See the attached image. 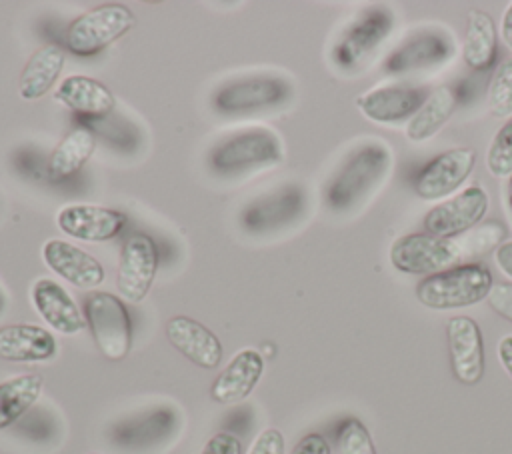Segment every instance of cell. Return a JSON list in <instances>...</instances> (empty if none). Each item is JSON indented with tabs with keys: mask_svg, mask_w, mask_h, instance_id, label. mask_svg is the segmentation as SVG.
Masks as SVG:
<instances>
[{
	"mask_svg": "<svg viewBox=\"0 0 512 454\" xmlns=\"http://www.w3.org/2000/svg\"><path fill=\"white\" fill-rule=\"evenodd\" d=\"M452 374L458 382L474 386L484 376L482 332L470 316H452L446 324Z\"/></svg>",
	"mask_w": 512,
	"mask_h": 454,
	"instance_id": "4fadbf2b",
	"label": "cell"
},
{
	"mask_svg": "<svg viewBox=\"0 0 512 454\" xmlns=\"http://www.w3.org/2000/svg\"><path fill=\"white\" fill-rule=\"evenodd\" d=\"M506 206L512 216V176H508V182H506Z\"/></svg>",
	"mask_w": 512,
	"mask_h": 454,
	"instance_id": "f35d334b",
	"label": "cell"
},
{
	"mask_svg": "<svg viewBox=\"0 0 512 454\" xmlns=\"http://www.w3.org/2000/svg\"><path fill=\"white\" fill-rule=\"evenodd\" d=\"M486 300L496 314L512 322V284L510 282H494L490 286Z\"/></svg>",
	"mask_w": 512,
	"mask_h": 454,
	"instance_id": "1f68e13d",
	"label": "cell"
},
{
	"mask_svg": "<svg viewBox=\"0 0 512 454\" xmlns=\"http://www.w3.org/2000/svg\"><path fill=\"white\" fill-rule=\"evenodd\" d=\"M394 22L396 16L388 6L360 10L334 38L328 52L330 66L344 76L360 74L390 36Z\"/></svg>",
	"mask_w": 512,
	"mask_h": 454,
	"instance_id": "7a4b0ae2",
	"label": "cell"
},
{
	"mask_svg": "<svg viewBox=\"0 0 512 454\" xmlns=\"http://www.w3.org/2000/svg\"><path fill=\"white\" fill-rule=\"evenodd\" d=\"M464 62L474 70H484L496 56V26L488 12L470 10L462 46Z\"/></svg>",
	"mask_w": 512,
	"mask_h": 454,
	"instance_id": "4316f807",
	"label": "cell"
},
{
	"mask_svg": "<svg viewBox=\"0 0 512 454\" xmlns=\"http://www.w3.org/2000/svg\"><path fill=\"white\" fill-rule=\"evenodd\" d=\"M42 386L40 374H18L0 382V430L12 426L36 404Z\"/></svg>",
	"mask_w": 512,
	"mask_h": 454,
	"instance_id": "484cf974",
	"label": "cell"
},
{
	"mask_svg": "<svg viewBox=\"0 0 512 454\" xmlns=\"http://www.w3.org/2000/svg\"><path fill=\"white\" fill-rule=\"evenodd\" d=\"M96 138L88 128H74L68 132L60 144L52 150L48 158V174L52 180H66L74 176L92 156Z\"/></svg>",
	"mask_w": 512,
	"mask_h": 454,
	"instance_id": "d4e9b609",
	"label": "cell"
},
{
	"mask_svg": "<svg viewBox=\"0 0 512 454\" xmlns=\"http://www.w3.org/2000/svg\"><path fill=\"white\" fill-rule=\"evenodd\" d=\"M486 166L496 178L512 176V116L494 134L486 152Z\"/></svg>",
	"mask_w": 512,
	"mask_h": 454,
	"instance_id": "f1b7e54d",
	"label": "cell"
},
{
	"mask_svg": "<svg viewBox=\"0 0 512 454\" xmlns=\"http://www.w3.org/2000/svg\"><path fill=\"white\" fill-rule=\"evenodd\" d=\"M84 308L98 350L108 360H122L132 346V322L122 300L110 292H90Z\"/></svg>",
	"mask_w": 512,
	"mask_h": 454,
	"instance_id": "ba28073f",
	"label": "cell"
},
{
	"mask_svg": "<svg viewBox=\"0 0 512 454\" xmlns=\"http://www.w3.org/2000/svg\"><path fill=\"white\" fill-rule=\"evenodd\" d=\"M136 18L124 4H102L74 18L66 30V46L74 56L90 58L124 36Z\"/></svg>",
	"mask_w": 512,
	"mask_h": 454,
	"instance_id": "52a82bcc",
	"label": "cell"
},
{
	"mask_svg": "<svg viewBox=\"0 0 512 454\" xmlns=\"http://www.w3.org/2000/svg\"><path fill=\"white\" fill-rule=\"evenodd\" d=\"M54 98L82 116H106L116 104L114 94L102 82L82 74L64 78L56 88Z\"/></svg>",
	"mask_w": 512,
	"mask_h": 454,
	"instance_id": "7402d4cb",
	"label": "cell"
},
{
	"mask_svg": "<svg viewBox=\"0 0 512 454\" xmlns=\"http://www.w3.org/2000/svg\"><path fill=\"white\" fill-rule=\"evenodd\" d=\"M290 454H330V444L322 434H306L296 442Z\"/></svg>",
	"mask_w": 512,
	"mask_h": 454,
	"instance_id": "e575fe53",
	"label": "cell"
},
{
	"mask_svg": "<svg viewBox=\"0 0 512 454\" xmlns=\"http://www.w3.org/2000/svg\"><path fill=\"white\" fill-rule=\"evenodd\" d=\"M428 92L410 84H380L356 98L360 112L378 124L408 122L426 100Z\"/></svg>",
	"mask_w": 512,
	"mask_h": 454,
	"instance_id": "5bb4252c",
	"label": "cell"
},
{
	"mask_svg": "<svg viewBox=\"0 0 512 454\" xmlns=\"http://www.w3.org/2000/svg\"><path fill=\"white\" fill-rule=\"evenodd\" d=\"M66 54L58 44H46L32 54L20 74V96L24 100H36L44 96L60 76Z\"/></svg>",
	"mask_w": 512,
	"mask_h": 454,
	"instance_id": "603a6c76",
	"label": "cell"
},
{
	"mask_svg": "<svg viewBox=\"0 0 512 454\" xmlns=\"http://www.w3.org/2000/svg\"><path fill=\"white\" fill-rule=\"evenodd\" d=\"M494 258H496V264L502 270V274L512 280V240L500 244L494 252Z\"/></svg>",
	"mask_w": 512,
	"mask_h": 454,
	"instance_id": "d590c367",
	"label": "cell"
},
{
	"mask_svg": "<svg viewBox=\"0 0 512 454\" xmlns=\"http://www.w3.org/2000/svg\"><path fill=\"white\" fill-rule=\"evenodd\" d=\"M454 38L442 26H426L414 30L402 40L386 58L384 70L388 74H412L434 70L450 62L454 56Z\"/></svg>",
	"mask_w": 512,
	"mask_h": 454,
	"instance_id": "9c48e42d",
	"label": "cell"
},
{
	"mask_svg": "<svg viewBox=\"0 0 512 454\" xmlns=\"http://www.w3.org/2000/svg\"><path fill=\"white\" fill-rule=\"evenodd\" d=\"M476 152L472 148H452L428 162L416 182L414 190L422 200H440L452 194L472 172Z\"/></svg>",
	"mask_w": 512,
	"mask_h": 454,
	"instance_id": "9a60e30c",
	"label": "cell"
},
{
	"mask_svg": "<svg viewBox=\"0 0 512 454\" xmlns=\"http://www.w3.org/2000/svg\"><path fill=\"white\" fill-rule=\"evenodd\" d=\"M504 228L502 224L498 222H488V224H482L480 228L476 230H468L464 236V242H466V248H468V254L470 256H478V254H484L492 248H498L502 238H504Z\"/></svg>",
	"mask_w": 512,
	"mask_h": 454,
	"instance_id": "4dcf8cb0",
	"label": "cell"
},
{
	"mask_svg": "<svg viewBox=\"0 0 512 454\" xmlns=\"http://www.w3.org/2000/svg\"><path fill=\"white\" fill-rule=\"evenodd\" d=\"M58 228L82 242H104L116 238L126 226V214L98 204H70L56 214Z\"/></svg>",
	"mask_w": 512,
	"mask_h": 454,
	"instance_id": "2e32d148",
	"label": "cell"
},
{
	"mask_svg": "<svg viewBox=\"0 0 512 454\" xmlns=\"http://www.w3.org/2000/svg\"><path fill=\"white\" fill-rule=\"evenodd\" d=\"M488 202L486 190L472 184L448 200L432 206L424 216V230L442 238L466 234L484 218Z\"/></svg>",
	"mask_w": 512,
	"mask_h": 454,
	"instance_id": "30bf717a",
	"label": "cell"
},
{
	"mask_svg": "<svg viewBox=\"0 0 512 454\" xmlns=\"http://www.w3.org/2000/svg\"><path fill=\"white\" fill-rule=\"evenodd\" d=\"M264 372V358L254 348H244L232 356L210 388L212 400L218 404H236L256 388Z\"/></svg>",
	"mask_w": 512,
	"mask_h": 454,
	"instance_id": "ffe728a7",
	"label": "cell"
},
{
	"mask_svg": "<svg viewBox=\"0 0 512 454\" xmlns=\"http://www.w3.org/2000/svg\"><path fill=\"white\" fill-rule=\"evenodd\" d=\"M304 202L306 198L302 188L288 184L246 204L240 214V224L246 232L252 234L274 232L294 222L302 214Z\"/></svg>",
	"mask_w": 512,
	"mask_h": 454,
	"instance_id": "7c38bea8",
	"label": "cell"
},
{
	"mask_svg": "<svg viewBox=\"0 0 512 454\" xmlns=\"http://www.w3.org/2000/svg\"><path fill=\"white\" fill-rule=\"evenodd\" d=\"M32 304L42 320L60 334H78L86 320L70 294L52 278H38L30 290Z\"/></svg>",
	"mask_w": 512,
	"mask_h": 454,
	"instance_id": "d6986e66",
	"label": "cell"
},
{
	"mask_svg": "<svg viewBox=\"0 0 512 454\" xmlns=\"http://www.w3.org/2000/svg\"><path fill=\"white\" fill-rule=\"evenodd\" d=\"M42 260L52 272L76 288H96L104 280V268L94 256L58 238L44 242Z\"/></svg>",
	"mask_w": 512,
	"mask_h": 454,
	"instance_id": "e0dca14e",
	"label": "cell"
},
{
	"mask_svg": "<svg viewBox=\"0 0 512 454\" xmlns=\"http://www.w3.org/2000/svg\"><path fill=\"white\" fill-rule=\"evenodd\" d=\"M500 36L506 42V46L512 50V2L508 4V8L502 14L500 20Z\"/></svg>",
	"mask_w": 512,
	"mask_h": 454,
	"instance_id": "74e56055",
	"label": "cell"
},
{
	"mask_svg": "<svg viewBox=\"0 0 512 454\" xmlns=\"http://www.w3.org/2000/svg\"><path fill=\"white\" fill-rule=\"evenodd\" d=\"M488 108L492 116H512V56L498 64L488 86Z\"/></svg>",
	"mask_w": 512,
	"mask_h": 454,
	"instance_id": "83f0119b",
	"label": "cell"
},
{
	"mask_svg": "<svg viewBox=\"0 0 512 454\" xmlns=\"http://www.w3.org/2000/svg\"><path fill=\"white\" fill-rule=\"evenodd\" d=\"M168 342L200 368H216L222 360V344L218 336L198 320L174 316L166 324Z\"/></svg>",
	"mask_w": 512,
	"mask_h": 454,
	"instance_id": "ac0fdd59",
	"label": "cell"
},
{
	"mask_svg": "<svg viewBox=\"0 0 512 454\" xmlns=\"http://www.w3.org/2000/svg\"><path fill=\"white\" fill-rule=\"evenodd\" d=\"M158 268V250L148 234H132L120 254L116 272L118 292L130 300L140 302L146 298Z\"/></svg>",
	"mask_w": 512,
	"mask_h": 454,
	"instance_id": "8fae6325",
	"label": "cell"
},
{
	"mask_svg": "<svg viewBox=\"0 0 512 454\" xmlns=\"http://www.w3.org/2000/svg\"><path fill=\"white\" fill-rule=\"evenodd\" d=\"M394 152L388 142L370 138L356 144L324 186V204L334 214H350L364 206L388 180Z\"/></svg>",
	"mask_w": 512,
	"mask_h": 454,
	"instance_id": "6da1fadb",
	"label": "cell"
},
{
	"mask_svg": "<svg viewBox=\"0 0 512 454\" xmlns=\"http://www.w3.org/2000/svg\"><path fill=\"white\" fill-rule=\"evenodd\" d=\"M200 454H242V442L230 432H216L208 438Z\"/></svg>",
	"mask_w": 512,
	"mask_h": 454,
	"instance_id": "836d02e7",
	"label": "cell"
},
{
	"mask_svg": "<svg viewBox=\"0 0 512 454\" xmlns=\"http://www.w3.org/2000/svg\"><path fill=\"white\" fill-rule=\"evenodd\" d=\"M284 148L280 136L264 126H252L218 140L208 152V164L216 174H242L280 164Z\"/></svg>",
	"mask_w": 512,
	"mask_h": 454,
	"instance_id": "3957f363",
	"label": "cell"
},
{
	"mask_svg": "<svg viewBox=\"0 0 512 454\" xmlns=\"http://www.w3.org/2000/svg\"><path fill=\"white\" fill-rule=\"evenodd\" d=\"M88 454H100V452H88Z\"/></svg>",
	"mask_w": 512,
	"mask_h": 454,
	"instance_id": "60d3db41",
	"label": "cell"
},
{
	"mask_svg": "<svg viewBox=\"0 0 512 454\" xmlns=\"http://www.w3.org/2000/svg\"><path fill=\"white\" fill-rule=\"evenodd\" d=\"M456 108V96L452 88L438 86L432 92H428L422 106L416 110V114L406 122V138L412 142H424L432 138L452 116Z\"/></svg>",
	"mask_w": 512,
	"mask_h": 454,
	"instance_id": "cb8c5ba5",
	"label": "cell"
},
{
	"mask_svg": "<svg viewBox=\"0 0 512 454\" xmlns=\"http://www.w3.org/2000/svg\"><path fill=\"white\" fill-rule=\"evenodd\" d=\"M470 256L464 236L442 238L434 234H404L398 236L388 252L390 264L406 274H436L462 264Z\"/></svg>",
	"mask_w": 512,
	"mask_h": 454,
	"instance_id": "5b68a950",
	"label": "cell"
},
{
	"mask_svg": "<svg viewBox=\"0 0 512 454\" xmlns=\"http://www.w3.org/2000/svg\"><path fill=\"white\" fill-rule=\"evenodd\" d=\"M246 454H284V436L276 428L262 430Z\"/></svg>",
	"mask_w": 512,
	"mask_h": 454,
	"instance_id": "d6a6232c",
	"label": "cell"
},
{
	"mask_svg": "<svg viewBox=\"0 0 512 454\" xmlns=\"http://www.w3.org/2000/svg\"><path fill=\"white\" fill-rule=\"evenodd\" d=\"M6 304H8V300H6V296H4V292L0 290V314L6 310Z\"/></svg>",
	"mask_w": 512,
	"mask_h": 454,
	"instance_id": "ab89813d",
	"label": "cell"
},
{
	"mask_svg": "<svg viewBox=\"0 0 512 454\" xmlns=\"http://www.w3.org/2000/svg\"><path fill=\"white\" fill-rule=\"evenodd\" d=\"M292 94V84L276 74H252L234 78L218 86L210 98L212 108L224 116L260 112L284 104Z\"/></svg>",
	"mask_w": 512,
	"mask_h": 454,
	"instance_id": "8992f818",
	"label": "cell"
},
{
	"mask_svg": "<svg viewBox=\"0 0 512 454\" xmlns=\"http://www.w3.org/2000/svg\"><path fill=\"white\" fill-rule=\"evenodd\" d=\"M498 360L502 364V368L508 372V376L512 378V334H506L500 338L498 342Z\"/></svg>",
	"mask_w": 512,
	"mask_h": 454,
	"instance_id": "8d00e7d4",
	"label": "cell"
},
{
	"mask_svg": "<svg viewBox=\"0 0 512 454\" xmlns=\"http://www.w3.org/2000/svg\"><path fill=\"white\" fill-rule=\"evenodd\" d=\"M492 284V272L484 264L462 262L426 276L416 286V298L432 310L464 308L484 300Z\"/></svg>",
	"mask_w": 512,
	"mask_h": 454,
	"instance_id": "277c9868",
	"label": "cell"
},
{
	"mask_svg": "<svg viewBox=\"0 0 512 454\" xmlns=\"http://www.w3.org/2000/svg\"><path fill=\"white\" fill-rule=\"evenodd\" d=\"M340 454H376L370 432L358 418H346L338 428Z\"/></svg>",
	"mask_w": 512,
	"mask_h": 454,
	"instance_id": "f546056e",
	"label": "cell"
},
{
	"mask_svg": "<svg viewBox=\"0 0 512 454\" xmlns=\"http://www.w3.org/2000/svg\"><path fill=\"white\" fill-rule=\"evenodd\" d=\"M58 344L42 326L10 324L0 328V358L10 362H46L56 356Z\"/></svg>",
	"mask_w": 512,
	"mask_h": 454,
	"instance_id": "44dd1931",
	"label": "cell"
}]
</instances>
